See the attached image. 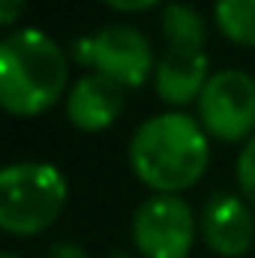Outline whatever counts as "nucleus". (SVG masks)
Masks as SVG:
<instances>
[{
    "mask_svg": "<svg viewBox=\"0 0 255 258\" xmlns=\"http://www.w3.org/2000/svg\"><path fill=\"white\" fill-rule=\"evenodd\" d=\"M45 258H90V255H87V249H84L81 243H75V240H57V243L45 252Z\"/></svg>",
    "mask_w": 255,
    "mask_h": 258,
    "instance_id": "nucleus-12",
    "label": "nucleus"
},
{
    "mask_svg": "<svg viewBox=\"0 0 255 258\" xmlns=\"http://www.w3.org/2000/svg\"><path fill=\"white\" fill-rule=\"evenodd\" d=\"M237 183H240V195L255 207V135L243 144L237 156Z\"/></svg>",
    "mask_w": 255,
    "mask_h": 258,
    "instance_id": "nucleus-11",
    "label": "nucleus"
},
{
    "mask_svg": "<svg viewBox=\"0 0 255 258\" xmlns=\"http://www.w3.org/2000/svg\"><path fill=\"white\" fill-rule=\"evenodd\" d=\"M24 3H27V0H0V24H3V27H12L15 18H18L21 9H24Z\"/></svg>",
    "mask_w": 255,
    "mask_h": 258,
    "instance_id": "nucleus-14",
    "label": "nucleus"
},
{
    "mask_svg": "<svg viewBox=\"0 0 255 258\" xmlns=\"http://www.w3.org/2000/svg\"><path fill=\"white\" fill-rule=\"evenodd\" d=\"M198 231L216 255L225 258L246 255L255 240V216L249 201L234 192L210 195L201 207Z\"/></svg>",
    "mask_w": 255,
    "mask_h": 258,
    "instance_id": "nucleus-8",
    "label": "nucleus"
},
{
    "mask_svg": "<svg viewBox=\"0 0 255 258\" xmlns=\"http://www.w3.org/2000/svg\"><path fill=\"white\" fill-rule=\"evenodd\" d=\"M0 258H18V255H12V252H6V255H0Z\"/></svg>",
    "mask_w": 255,
    "mask_h": 258,
    "instance_id": "nucleus-15",
    "label": "nucleus"
},
{
    "mask_svg": "<svg viewBox=\"0 0 255 258\" xmlns=\"http://www.w3.org/2000/svg\"><path fill=\"white\" fill-rule=\"evenodd\" d=\"M72 57L75 63L90 66L123 87H141L150 72H156L159 60L150 39L129 24H108L90 36H81L72 45Z\"/></svg>",
    "mask_w": 255,
    "mask_h": 258,
    "instance_id": "nucleus-5",
    "label": "nucleus"
},
{
    "mask_svg": "<svg viewBox=\"0 0 255 258\" xmlns=\"http://www.w3.org/2000/svg\"><path fill=\"white\" fill-rule=\"evenodd\" d=\"M198 219L180 195H150L132 216V243L144 258H189Z\"/></svg>",
    "mask_w": 255,
    "mask_h": 258,
    "instance_id": "nucleus-7",
    "label": "nucleus"
},
{
    "mask_svg": "<svg viewBox=\"0 0 255 258\" xmlns=\"http://www.w3.org/2000/svg\"><path fill=\"white\" fill-rule=\"evenodd\" d=\"M213 15L225 39L255 48V0H216Z\"/></svg>",
    "mask_w": 255,
    "mask_h": 258,
    "instance_id": "nucleus-10",
    "label": "nucleus"
},
{
    "mask_svg": "<svg viewBox=\"0 0 255 258\" xmlns=\"http://www.w3.org/2000/svg\"><path fill=\"white\" fill-rule=\"evenodd\" d=\"M126 87L102 72H84L66 93V117L81 132H102L123 111Z\"/></svg>",
    "mask_w": 255,
    "mask_h": 258,
    "instance_id": "nucleus-9",
    "label": "nucleus"
},
{
    "mask_svg": "<svg viewBox=\"0 0 255 258\" xmlns=\"http://www.w3.org/2000/svg\"><path fill=\"white\" fill-rule=\"evenodd\" d=\"M102 3L117 9V12H144V9H150V6H156L162 0H102Z\"/></svg>",
    "mask_w": 255,
    "mask_h": 258,
    "instance_id": "nucleus-13",
    "label": "nucleus"
},
{
    "mask_svg": "<svg viewBox=\"0 0 255 258\" xmlns=\"http://www.w3.org/2000/svg\"><path fill=\"white\" fill-rule=\"evenodd\" d=\"M69 60L39 27L9 30L0 42V105L15 117L48 111L66 90Z\"/></svg>",
    "mask_w": 255,
    "mask_h": 258,
    "instance_id": "nucleus-2",
    "label": "nucleus"
},
{
    "mask_svg": "<svg viewBox=\"0 0 255 258\" xmlns=\"http://www.w3.org/2000/svg\"><path fill=\"white\" fill-rule=\"evenodd\" d=\"M198 123L219 141L255 135V78L243 69H219L198 96Z\"/></svg>",
    "mask_w": 255,
    "mask_h": 258,
    "instance_id": "nucleus-6",
    "label": "nucleus"
},
{
    "mask_svg": "<svg viewBox=\"0 0 255 258\" xmlns=\"http://www.w3.org/2000/svg\"><path fill=\"white\" fill-rule=\"evenodd\" d=\"M129 168L162 195H177L201 180L210 162L204 126L186 111H162L144 120L129 138Z\"/></svg>",
    "mask_w": 255,
    "mask_h": 258,
    "instance_id": "nucleus-1",
    "label": "nucleus"
},
{
    "mask_svg": "<svg viewBox=\"0 0 255 258\" xmlns=\"http://www.w3.org/2000/svg\"><path fill=\"white\" fill-rule=\"evenodd\" d=\"M69 186L48 162H12L0 171V228L30 237L54 225L63 213Z\"/></svg>",
    "mask_w": 255,
    "mask_h": 258,
    "instance_id": "nucleus-4",
    "label": "nucleus"
},
{
    "mask_svg": "<svg viewBox=\"0 0 255 258\" xmlns=\"http://www.w3.org/2000/svg\"><path fill=\"white\" fill-rule=\"evenodd\" d=\"M165 51L156 60V93L168 105L198 102L210 72V60L204 51L207 24L189 3H168L159 15Z\"/></svg>",
    "mask_w": 255,
    "mask_h": 258,
    "instance_id": "nucleus-3",
    "label": "nucleus"
}]
</instances>
